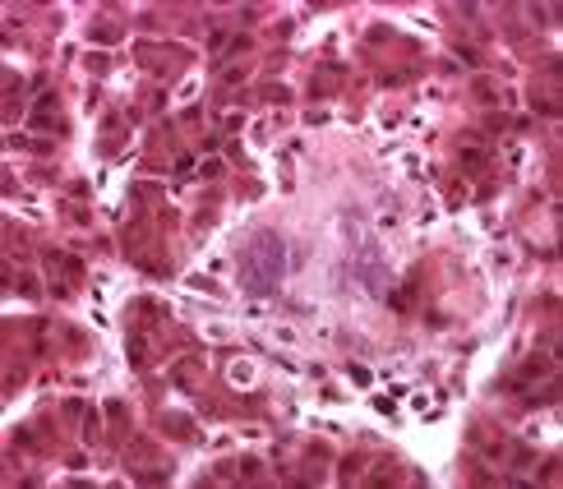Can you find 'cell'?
Listing matches in <instances>:
<instances>
[{"label": "cell", "instance_id": "7a4b0ae2", "mask_svg": "<svg viewBox=\"0 0 563 489\" xmlns=\"http://www.w3.org/2000/svg\"><path fill=\"white\" fill-rule=\"evenodd\" d=\"M356 277L365 282V291H369V296H384V291H388V273H384V264H379V249H374V245H365V249H361Z\"/></svg>", "mask_w": 563, "mask_h": 489}, {"label": "cell", "instance_id": "6da1fadb", "mask_svg": "<svg viewBox=\"0 0 563 489\" xmlns=\"http://www.w3.org/2000/svg\"><path fill=\"white\" fill-rule=\"evenodd\" d=\"M282 268H287V249H282V236H273V231H260L241 249V287L250 296H273L282 287Z\"/></svg>", "mask_w": 563, "mask_h": 489}]
</instances>
